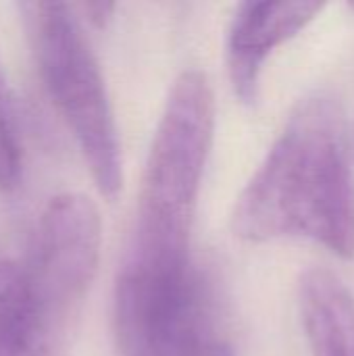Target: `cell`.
Instances as JSON below:
<instances>
[{"mask_svg":"<svg viewBox=\"0 0 354 356\" xmlns=\"http://www.w3.org/2000/svg\"><path fill=\"white\" fill-rule=\"evenodd\" d=\"M232 232L246 242L309 240L354 259V175L344 113L328 96L300 102L240 192Z\"/></svg>","mask_w":354,"mask_h":356,"instance_id":"obj_1","label":"cell"},{"mask_svg":"<svg viewBox=\"0 0 354 356\" xmlns=\"http://www.w3.org/2000/svg\"><path fill=\"white\" fill-rule=\"evenodd\" d=\"M100 246L88 196L58 194L44 207L0 302V356H71Z\"/></svg>","mask_w":354,"mask_h":356,"instance_id":"obj_2","label":"cell"},{"mask_svg":"<svg viewBox=\"0 0 354 356\" xmlns=\"http://www.w3.org/2000/svg\"><path fill=\"white\" fill-rule=\"evenodd\" d=\"M213 131L211 83L200 71H184L152 136L121 271L169 273L196 261L192 225Z\"/></svg>","mask_w":354,"mask_h":356,"instance_id":"obj_3","label":"cell"},{"mask_svg":"<svg viewBox=\"0 0 354 356\" xmlns=\"http://www.w3.org/2000/svg\"><path fill=\"white\" fill-rule=\"evenodd\" d=\"M21 19L46 96L71 134L98 192L123 186V154L106 81L77 10L63 2H23Z\"/></svg>","mask_w":354,"mask_h":356,"instance_id":"obj_4","label":"cell"},{"mask_svg":"<svg viewBox=\"0 0 354 356\" xmlns=\"http://www.w3.org/2000/svg\"><path fill=\"white\" fill-rule=\"evenodd\" d=\"M113 332L121 356H236L221 286L198 259L169 273L119 271Z\"/></svg>","mask_w":354,"mask_h":356,"instance_id":"obj_5","label":"cell"},{"mask_svg":"<svg viewBox=\"0 0 354 356\" xmlns=\"http://www.w3.org/2000/svg\"><path fill=\"white\" fill-rule=\"evenodd\" d=\"M323 10L321 2H244L236 8L227 40L225 65L234 94L255 104L261 75L275 48L296 38Z\"/></svg>","mask_w":354,"mask_h":356,"instance_id":"obj_6","label":"cell"},{"mask_svg":"<svg viewBox=\"0 0 354 356\" xmlns=\"http://www.w3.org/2000/svg\"><path fill=\"white\" fill-rule=\"evenodd\" d=\"M311 356H354V296L328 269H311L298 286Z\"/></svg>","mask_w":354,"mask_h":356,"instance_id":"obj_7","label":"cell"},{"mask_svg":"<svg viewBox=\"0 0 354 356\" xmlns=\"http://www.w3.org/2000/svg\"><path fill=\"white\" fill-rule=\"evenodd\" d=\"M23 175V148L10 92L0 67V192H10Z\"/></svg>","mask_w":354,"mask_h":356,"instance_id":"obj_8","label":"cell"},{"mask_svg":"<svg viewBox=\"0 0 354 356\" xmlns=\"http://www.w3.org/2000/svg\"><path fill=\"white\" fill-rule=\"evenodd\" d=\"M81 10H83L86 19L92 25H104L113 17L115 4H108V2H90V4H83Z\"/></svg>","mask_w":354,"mask_h":356,"instance_id":"obj_9","label":"cell"},{"mask_svg":"<svg viewBox=\"0 0 354 356\" xmlns=\"http://www.w3.org/2000/svg\"><path fill=\"white\" fill-rule=\"evenodd\" d=\"M17 263L19 261H13L8 254H4L0 250V302L6 294V290L10 288L13 280H15V273H17Z\"/></svg>","mask_w":354,"mask_h":356,"instance_id":"obj_10","label":"cell"}]
</instances>
